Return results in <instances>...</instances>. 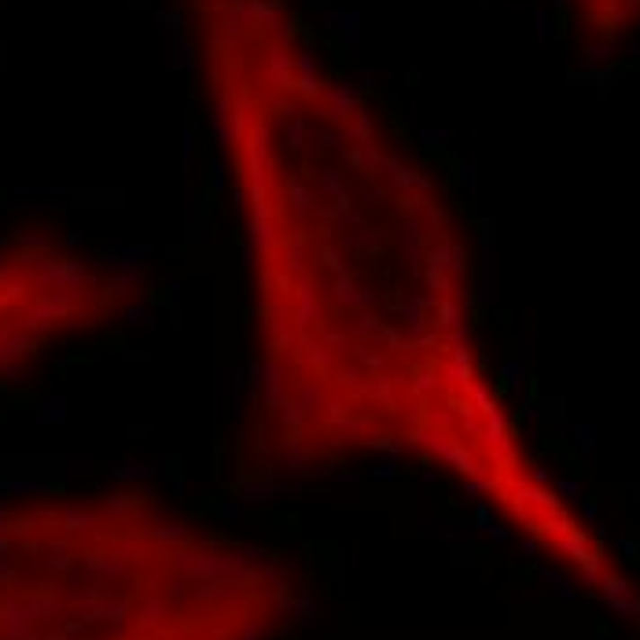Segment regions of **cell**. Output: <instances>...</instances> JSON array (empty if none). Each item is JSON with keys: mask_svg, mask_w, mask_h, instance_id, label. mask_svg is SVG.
I'll return each mask as SVG.
<instances>
[{"mask_svg": "<svg viewBox=\"0 0 640 640\" xmlns=\"http://www.w3.org/2000/svg\"><path fill=\"white\" fill-rule=\"evenodd\" d=\"M239 236V457L298 483L409 460L618 615L636 582L530 453L486 357L457 199L291 0H173Z\"/></svg>", "mask_w": 640, "mask_h": 640, "instance_id": "6da1fadb", "label": "cell"}, {"mask_svg": "<svg viewBox=\"0 0 640 640\" xmlns=\"http://www.w3.org/2000/svg\"><path fill=\"white\" fill-rule=\"evenodd\" d=\"M585 49H618L640 33V0H556Z\"/></svg>", "mask_w": 640, "mask_h": 640, "instance_id": "277c9868", "label": "cell"}, {"mask_svg": "<svg viewBox=\"0 0 640 640\" xmlns=\"http://www.w3.org/2000/svg\"><path fill=\"white\" fill-rule=\"evenodd\" d=\"M140 298L137 280L49 236L0 247V372L118 324Z\"/></svg>", "mask_w": 640, "mask_h": 640, "instance_id": "3957f363", "label": "cell"}, {"mask_svg": "<svg viewBox=\"0 0 640 640\" xmlns=\"http://www.w3.org/2000/svg\"><path fill=\"white\" fill-rule=\"evenodd\" d=\"M284 552L137 486L0 501V640H280Z\"/></svg>", "mask_w": 640, "mask_h": 640, "instance_id": "7a4b0ae2", "label": "cell"}]
</instances>
